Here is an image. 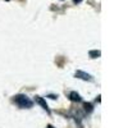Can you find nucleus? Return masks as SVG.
<instances>
[{
	"label": "nucleus",
	"mask_w": 128,
	"mask_h": 128,
	"mask_svg": "<svg viewBox=\"0 0 128 128\" xmlns=\"http://www.w3.org/2000/svg\"><path fill=\"white\" fill-rule=\"evenodd\" d=\"M14 102L22 109H30V108H32V105H34V101L26 95H17V96H14Z\"/></svg>",
	"instance_id": "1"
},
{
	"label": "nucleus",
	"mask_w": 128,
	"mask_h": 128,
	"mask_svg": "<svg viewBox=\"0 0 128 128\" xmlns=\"http://www.w3.org/2000/svg\"><path fill=\"white\" fill-rule=\"evenodd\" d=\"M76 77L77 78H81V80H84V81H91L92 80V77L90 76L88 73H84L82 70H77L76 72Z\"/></svg>",
	"instance_id": "2"
},
{
	"label": "nucleus",
	"mask_w": 128,
	"mask_h": 128,
	"mask_svg": "<svg viewBox=\"0 0 128 128\" xmlns=\"http://www.w3.org/2000/svg\"><path fill=\"white\" fill-rule=\"evenodd\" d=\"M36 102L37 104H40L41 106H42V109H45L46 112H49V106H48V104H46V101L44 100V99H42V98H40V96H36Z\"/></svg>",
	"instance_id": "3"
},
{
	"label": "nucleus",
	"mask_w": 128,
	"mask_h": 128,
	"mask_svg": "<svg viewBox=\"0 0 128 128\" xmlns=\"http://www.w3.org/2000/svg\"><path fill=\"white\" fill-rule=\"evenodd\" d=\"M69 99L72 100V101H76V102H80L82 99H81V96H80V94H77L76 91H72L70 94H69Z\"/></svg>",
	"instance_id": "4"
},
{
	"label": "nucleus",
	"mask_w": 128,
	"mask_h": 128,
	"mask_svg": "<svg viewBox=\"0 0 128 128\" xmlns=\"http://www.w3.org/2000/svg\"><path fill=\"white\" fill-rule=\"evenodd\" d=\"M100 55H101V52L99 50H91L90 51V56L91 58H99Z\"/></svg>",
	"instance_id": "5"
},
{
	"label": "nucleus",
	"mask_w": 128,
	"mask_h": 128,
	"mask_svg": "<svg viewBox=\"0 0 128 128\" xmlns=\"http://www.w3.org/2000/svg\"><path fill=\"white\" fill-rule=\"evenodd\" d=\"M84 110H86L87 113H91V112H92V105H91V104H87V102H84Z\"/></svg>",
	"instance_id": "6"
},
{
	"label": "nucleus",
	"mask_w": 128,
	"mask_h": 128,
	"mask_svg": "<svg viewBox=\"0 0 128 128\" xmlns=\"http://www.w3.org/2000/svg\"><path fill=\"white\" fill-rule=\"evenodd\" d=\"M73 2H74V3H81L82 0H73Z\"/></svg>",
	"instance_id": "7"
},
{
	"label": "nucleus",
	"mask_w": 128,
	"mask_h": 128,
	"mask_svg": "<svg viewBox=\"0 0 128 128\" xmlns=\"http://www.w3.org/2000/svg\"><path fill=\"white\" fill-rule=\"evenodd\" d=\"M46 128H54V127H52V126H50V124H49V126H48Z\"/></svg>",
	"instance_id": "8"
},
{
	"label": "nucleus",
	"mask_w": 128,
	"mask_h": 128,
	"mask_svg": "<svg viewBox=\"0 0 128 128\" xmlns=\"http://www.w3.org/2000/svg\"><path fill=\"white\" fill-rule=\"evenodd\" d=\"M5 2H9V0H5Z\"/></svg>",
	"instance_id": "9"
}]
</instances>
